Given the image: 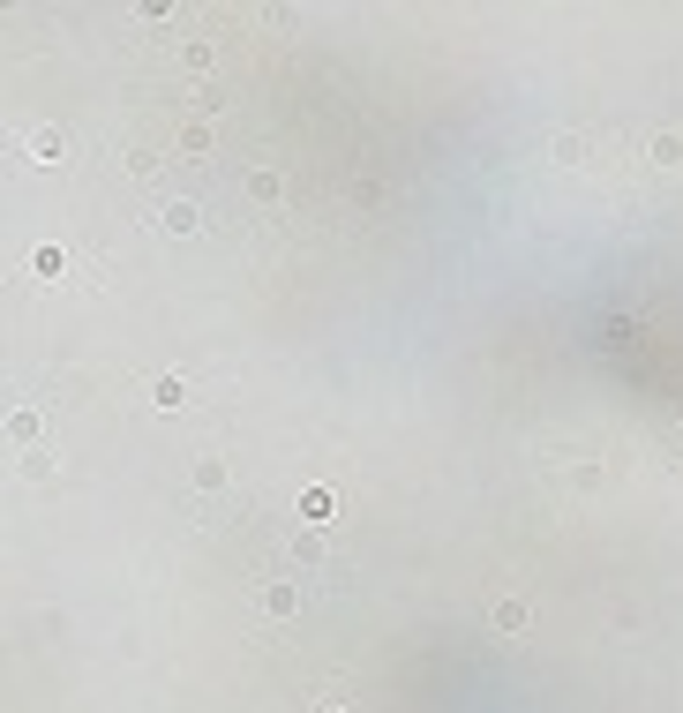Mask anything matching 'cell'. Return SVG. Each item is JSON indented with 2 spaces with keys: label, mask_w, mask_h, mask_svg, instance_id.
<instances>
[{
  "label": "cell",
  "mask_w": 683,
  "mask_h": 713,
  "mask_svg": "<svg viewBox=\"0 0 683 713\" xmlns=\"http://www.w3.org/2000/svg\"><path fill=\"white\" fill-rule=\"evenodd\" d=\"M488 624L504 631V638H518V631H525V601H518V594H504V601L488 608Z\"/></svg>",
  "instance_id": "3957f363"
},
{
  "label": "cell",
  "mask_w": 683,
  "mask_h": 713,
  "mask_svg": "<svg viewBox=\"0 0 683 713\" xmlns=\"http://www.w3.org/2000/svg\"><path fill=\"white\" fill-rule=\"evenodd\" d=\"M676 443H683V428H676Z\"/></svg>",
  "instance_id": "30bf717a"
},
{
  "label": "cell",
  "mask_w": 683,
  "mask_h": 713,
  "mask_svg": "<svg viewBox=\"0 0 683 713\" xmlns=\"http://www.w3.org/2000/svg\"><path fill=\"white\" fill-rule=\"evenodd\" d=\"M23 158H38V166H60V158H68V136H60L53 120H38V128H23Z\"/></svg>",
  "instance_id": "6da1fadb"
},
{
  "label": "cell",
  "mask_w": 683,
  "mask_h": 713,
  "mask_svg": "<svg viewBox=\"0 0 683 713\" xmlns=\"http://www.w3.org/2000/svg\"><path fill=\"white\" fill-rule=\"evenodd\" d=\"M301 608V586L293 578H263L256 586V616H293Z\"/></svg>",
  "instance_id": "7a4b0ae2"
},
{
  "label": "cell",
  "mask_w": 683,
  "mask_h": 713,
  "mask_svg": "<svg viewBox=\"0 0 683 713\" xmlns=\"http://www.w3.org/2000/svg\"><path fill=\"white\" fill-rule=\"evenodd\" d=\"M150 398H158V406H189V383H180V376H158V383H150Z\"/></svg>",
  "instance_id": "8992f818"
},
{
  "label": "cell",
  "mask_w": 683,
  "mask_h": 713,
  "mask_svg": "<svg viewBox=\"0 0 683 713\" xmlns=\"http://www.w3.org/2000/svg\"><path fill=\"white\" fill-rule=\"evenodd\" d=\"M301 518L323 525V518H331V488H308V495H301Z\"/></svg>",
  "instance_id": "52a82bcc"
},
{
  "label": "cell",
  "mask_w": 683,
  "mask_h": 713,
  "mask_svg": "<svg viewBox=\"0 0 683 713\" xmlns=\"http://www.w3.org/2000/svg\"><path fill=\"white\" fill-rule=\"evenodd\" d=\"M646 150H654V166H683V136H676V128H654V143H646Z\"/></svg>",
  "instance_id": "5b68a950"
},
{
  "label": "cell",
  "mask_w": 683,
  "mask_h": 713,
  "mask_svg": "<svg viewBox=\"0 0 683 713\" xmlns=\"http://www.w3.org/2000/svg\"><path fill=\"white\" fill-rule=\"evenodd\" d=\"M60 263H68L60 248H38V256H30V270H38V278H60Z\"/></svg>",
  "instance_id": "ba28073f"
},
{
  "label": "cell",
  "mask_w": 683,
  "mask_h": 713,
  "mask_svg": "<svg viewBox=\"0 0 683 713\" xmlns=\"http://www.w3.org/2000/svg\"><path fill=\"white\" fill-rule=\"evenodd\" d=\"M316 713H353V706H338V698H331V706H316Z\"/></svg>",
  "instance_id": "9c48e42d"
},
{
  "label": "cell",
  "mask_w": 683,
  "mask_h": 713,
  "mask_svg": "<svg viewBox=\"0 0 683 713\" xmlns=\"http://www.w3.org/2000/svg\"><path fill=\"white\" fill-rule=\"evenodd\" d=\"M158 226H166V233H196L203 219H196V203H189V196H173V203L158 210Z\"/></svg>",
  "instance_id": "277c9868"
}]
</instances>
